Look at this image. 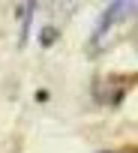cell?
<instances>
[{"mask_svg":"<svg viewBox=\"0 0 138 153\" xmlns=\"http://www.w3.org/2000/svg\"><path fill=\"white\" fill-rule=\"evenodd\" d=\"M54 36H57V33H54L51 27H45V30H42V45H48V42L54 39Z\"/></svg>","mask_w":138,"mask_h":153,"instance_id":"1","label":"cell"}]
</instances>
